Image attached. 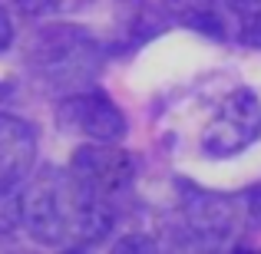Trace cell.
I'll return each instance as SVG.
<instances>
[{"label":"cell","mask_w":261,"mask_h":254,"mask_svg":"<svg viewBox=\"0 0 261 254\" xmlns=\"http://www.w3.org/2000/svg\"><path fill=\"white\" fill-rule=\"evenodd\" d=\"M23 224L50 248H89L113 231V205L93 195L70 168H40L23 191Z\"/></svg>","instance_id":"6da1fadb"},{"label":"cell","mask_w":261,"mask_h":254,"mask_svg":"<svg viewBox=\"0 0 261 254\" xmlns=\"http://www.w3.org/2000/svg\"><path fill=\"white\" fill-rule=\"evenodd\" d=\"M30 63L46 86L60 93H80L99 73L102 53L89 33L66 23H53L37 37L30 50Z\"/></svg>","instance_id":"7a4b0ae2"},{"label":"cell","mask_w":261,"mask_h":254,"mask_svg":"<svg viewBox=\"0 0 261 254\" xmlns=\"http://www.w3.org/2000/svg\"><path fill=\"white\" fill-rule=\"evenodd\" d=\"M261 135V102L251 89H235L222 99L215 119L202 132V149L212 159H228Z\"/></svg>","instance_id":"3957f363"},{"label":"cell","mask_w":261,"mask_h":254,"mask_svg":"<svg viewBox=\"0 0 261 254\" xmlns=\"http://www.w3.org/2000/svg\"><path fill=\"white\" fill-rule=\"evenodd\" d=\"M70 172L83 188L106 198V202H113L136 178V162L116 142H89V146H80L73 152Z\"/></svg>","instance_id":"277c9868"},{"label":"cell","mask_w":261,"mask_h":254,"mask_svg":"<svg viewBox=\"0 0 261 254\" xmlns=\"http://www.w3.org/2000/svg\"><path fill=\"white\" fill-rule=\"evenodd\" d=\"M57 116L66 129L83 132L93 142H119L126 135V116L106 93H96V89H80L66 96Z\"/></svg>","instance_id":"5b68a950"},{"label":"cell","mask_w":261,"mask_h":254,"mask_svg":"<svg viewBox=\"0 0 261 254\" xmlns=\"http://www.w3.org/2000/svg\"><path fill=\"white\" fill-rule=\"evenodd\" d=\"M182 211L195 238L208 244H222L235 235L238 224V208L228 195H212V191L182 185Z\"/></svg>","instance_id":"8992f818"},{"label":"cell","mask_w":261,"mask_h":254,"mask_svg":"<svg viewBox=\"0 0 261 254\" xmlns=\"http://www.w3.org/2000/svg\"><path fill=\"white\" fill-rule=\"evenodd\" d=\"M37 162L33 126L17 116H0V188H17Z\"/></svg>","instance_id":"52a82bcc"},{"label":"cell","mask_w":261,"mask_h":254,"mask_svg":"<svg viewBox=\"0 0 261 254\" xmlns=\"http://www.w3.org/2000/svg\"><path fill=\"white\" fill-rule=\"evenodd\" d=\"M225 13L235 23V37L261 50V0H225Z\"/></svg>","instance_id":"ba28073f"},{"label":"cell","mask_w":261,"mask_h":254,"mask_svg":"<svg viewBox=\"0 0 261 254\" xmlns=\"http://www.w3.org/2000/svg\"><path fill=\"white\" fill-rule=\"evenodd\" d=\"M169 10L175 13L178 23L195 26V30L212 33V37H222V20H218L215 0H169Z\"/></svg>","instance_id":"9c48e42d"},{"label":"cell","mask_w":261,"mask_h":254,"mask_svg":"<svg viewBox=\"0 0 261 254\" xmlns=\"http://www.w3.org/2000/svg\"><path fill=\"white\" fill-rule=\"evenodd\" d=\"M17 224H23V198L13 188H0V241L10 238Z\"/></svg>","instance_id":"30bf717a"},{"label":"cell","mask_w":261,"mask_h":254,"mask_svg":"<svg viewBox=\"0 0 261 254\" xmlns=\"http://www.w3.org/2000/svg\"><path fill=\"white\" fill-rule=\"evenodd\" d=\"M13 4L23 17H46L60 7V0H13Z\"/></svg>","instance_id":"8fae6325"},{"label":"cell","mask_w":261,"mask_h":254,"mask_svg":"<svg viewBox=\"0 0 261 254\" xmlns=\"http://www.w3.org/2000/svg\"><path fill=\"white\" fill-rule=\"evenodd\" d=\"M10 43H13V23H10V17H7V10L0 7V53L10 50Z\"/></svg>","instance_id":"7c38bea8"},{"label":"cell","mask_w":261,"mask_h":254,"mask_svg":"<svg viewBox=\"0 0 261 254\" xmlns=\"http://www.w3.org/2000/svg\"><path fill=\"white\" fill-rule=\"evenodd\" d=\"M245 205H248L245 211H248V215L261 224V185H258V188H251L248 195H245Z\"/></svg>","instance_id":"4fadbf2b"}]
</instances>
